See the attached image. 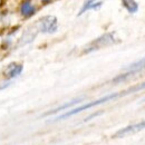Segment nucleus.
I'll return each instance as SVG.
<instances>
[{"mask_svg": "<svg viewBox=\"0 0 145 145\" xmlns=\"http://www.w3.org/2000/svg\"><path fill=\"white\" fill-rule=\"evenodd\" d=\"M116 36L114 33H106L104 35H102L101 37H98L97 39L93 40L91 44H88L85 48H84V53H93L96 50H99L102 48L108 47L110 45H114L116 42Z\"/></svg>", "mask_w": 145, "mask_h": 145, "instance_id": "nucleus-1", "label": "nucleus"}, {"mask_svg": "<svg viewBox=\"0 0 145 145\" xmlns=\"http://www.w3.org/2000/svg\"><path fill=\"white\" fill-rule=\"evenodd\" d=\"M118 96H121V94H110V95H106V96L101 97V98H98V99H96V101H94V102H91V103H88V104H84V105H82V106H78L77 108H74V109H72V110H69V112H67V113H65V114H63V115H60V116H58V117L56 118V121H58V120H64V118H67V117H71V116H72V115L79 113V112L89 109V108H91V107H94V106L104 104V103L109 102V101H112V99H115V98H117Z\"/></svg>", "mask_w": 145, "mask_h": 145, "instance_id": "nucleus-2", "label": "nucleus"}, {"mask_svg": "<svg viewBox=\"0 0 145 145\" xmlns=\"http://www.w3.org/2000/svg\"><path fill=\"white\" fill-rule=\"evenodd\" d=\"M38 31L44 34H53L58 29V21L54 16H45L40 18L37 22Z\"/></svg>", "mask_w": 145, "mask_h": 145, "instance_id": "nucleus-3", "label": "nucleus"}, {"mask_svg": "<svg viewBox=\"0 0 145 145\" xmlns=\"http://www.w3.org/2000/svg\"><path fill=\"white\" fill-rule=\"evenodd\" d=\"M143 69H145V58L138 60V61H136V63H134V64H132V65H129L126 68L127 72L123 74V75H120L116 78H114L113 79V83H122V82L126 80L127 78H129L131 76L135 75L136 72H142Z\"/></svg>", "mask_w": 145, "mask_h": 145, "instance_id": "nucleus-4", "label": "nucleus"}, {"mask_svg": "<svg viewBox=\"0 0 145 145\" xmlns=\"http://www.w3.org/2000/svg\"><path fill=\"white\" fill-rule=\"evenodd\" d=\"M143 128H145V121L140 122V123H137V124H134V125H129V126L125 127V128L120 129V131L114 135V137H123V136L128 135V134H131V133H135V132L142 131Z\"/></svg>", "mask_w": 145, "mask_h": 145, "instance_id": "nucleus-5", "label": "nucleus"}, {"mask_svg": "<svg viewBox=\"0 0 145 145\" xmlns=\"http://www.w3.org/2000/svg\"><path fill=\"white\" fill-rule=\"evenodd\" d=\"M35 12H36V7L31 2V0H24L20 3V14L24 17L29 18V17L34 16Z\"/></svg>", "mask_w": 145, "mask_h": 145, "instance_id": "nucleus-6", "label": "nucleus"}, {"mask_svg": "<svg viewBox=\"0 0 145 145\" xmlns=\"http://www.w3.org/2000/svg\"><path fill=\"white\" fill-rule=\"evenodd\" d=\"M22 72V65L17 64V63H11L10 65H8V67L5 71V76L7 79H12L18 77Z\"/></svg>", "mask_w": 145, "mask_h": 145, "instance_id": "nucleus-7", "label": "nucleus"}, {"mask_svg": "<svg viewBox=\"0 0 145 145\" xmlns=\"http://www.w3.org/2000/svg\"><path fill=\"white\" fill-rule=\"evenodd\" d=\"M37 33H38V28H37V26H36V28H35V27H31V28L27 29V30L22 34L21 38H20V40H19V45H20V46H25V45L31 42V41L35 39Z\"/></svg>", "mask_w": 145, "mask_h": 145, "instance_id": "nucleus-8", "label": "nucleus"}, {"mask_svg": "<svg viewBox=\"0 0 145 145\" xmlns=\"http://www.w3.org/2000/svg\"><path fill=\"white\" fill-rule=\"evenodd\" d=\"M102 5H103L102 1L96 2V0H86V1L84 2V5H83L80 11L78 12V15L80 16V15H83L84 12H86L87 10H91V9H98Z\"/></svg>", "mask_w": 145, "mask_h": 145, "instance_id": "nucleus-9", "label": "nucleus"}, {"mask_svg": "<svg viewBox=\"0 0 145 145\" xmlns=\"http://www.w3.org/2000/svg\"><path fill=\"white\" fill-rule=\"evenodd\" d=\"M122 3L129 14H135L138 10V5L135 0H122Z\"/></svg>", "mask_w": 145, "mask_h": 145, "instance_id": "nucleus-10", "label": "nucleus"}, {"mask_svg": "<svg viewBox=\"0 0 145 145\" xmlns=\"http://www.w3.org/2000/svg\"><path fill=\"white\" fill-rule=\"evenodd\" d=\"M83 99H84L83 97H80V98H76V99H72V102H68V103H66L65 105H61V106H59V107H57V108H55V109H53V110H50V112H48V114H56V113H58V112H61V110L68 108V107H71V106H74L75 104L80 103Z\"/></svg>", "mask_w": 145, "mask_h": 145, "instance_id": "nucleus-11", "label": "nucleus"}, {"mask_svg": "<svg viewBox=\"0 0 145 145\" xmlns=\"http://www.w3.org/2000/svg\"><path fill=\"white\" fill-rule=\"evenodd\" d=\"M142 89H145V82L144 83H142V84H140V85H137L136 87H134V88H131V89H128L126 91H123L122 94L124 95V94H127V93H133V91H142Z\"/></svg>", "mask_w": 145, "mask_h": 145, "instance_id": "nucleus-12", "label": "nucleus"}, {"mask_svg": "<svg viewBox=\"0 0 145 145\" xmlns=\"http://www.w3.org/2000/svg\"><path fill=\"white\" fill-rule=\"evenodd\" d=\"M40 1H41L42 3H48V2H50L52 0H40Z\"/></svg>", "mask_w": 145, "mask_h": 145, "instance_id": "nucleus-13", "label": "nucleus"}, {"mask_svg": "<svg viewBox=\"0 0 145 145\" xmlns=\"http://www.w3.org/2000/svg\"><path fill=\"white\" fill-rule=\"evenodd\" d=\"M0 6H1V0H0Z\"/></svg>", "mask_w": 145, "mask_h": 145, "instance_id": "nucleus-14", "label": "nucleus"}]
</instances>
